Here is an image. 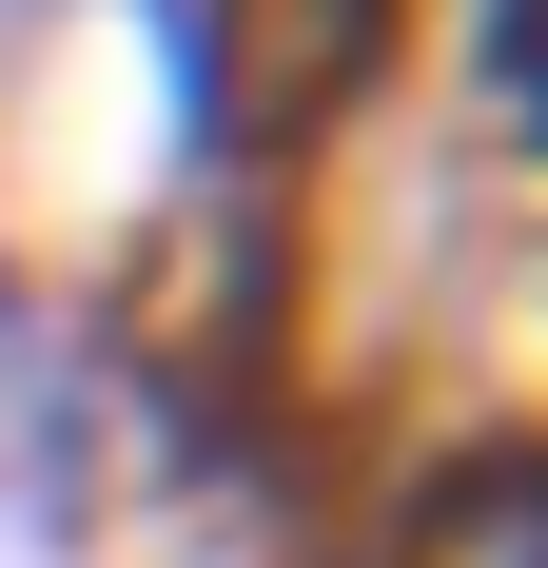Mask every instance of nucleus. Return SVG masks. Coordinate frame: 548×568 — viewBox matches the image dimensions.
<instances>
[{
    "label": "nucleus",
    "instance_id": "1",
    "mask_svg": "<svg viewBox=\"0 0 548 568\" xmlns=\"http://www.w3.org/2000/svg\"><path fill=\"white\" fill-rule=\"evenodd\" d=\"M353 568H548V412L529 393H392L353 412Z\"/></svg>",
    "mask_w": 548,
    "mask_h": 568
},
{
    "label": "nucleus",
    "instance_id": "2",
    "mask_svg": "<svg viewBox=\"0 0 548 568\" xmlns=\"http://www.w3.org/2000/svg\"><path fill=\"white\" fill-rule=\"evenodd\" d=\"M450 158L490 176H548V0H412V99Z\"/></svg>",
    "mask_w": 548,
    "mask_h": 568
}]
</instances>
